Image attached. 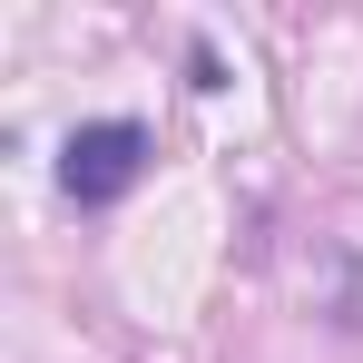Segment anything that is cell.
<instances>
[{"label":"cell","instance_id":"6da1fadb","mask_svg":"<svg viewBox=\"0 0 363 363\" xmlns=\"http://www.w3.org/2000/svg\"><path fill=\"white\" fill-rule=\"evenodd\" d=\"M138 167H147V128L138 118H89L60 147V186L79 206H118L128 186H138Z\"/></svg>","mask_w":363,"mask_h":363}]
</instances>
